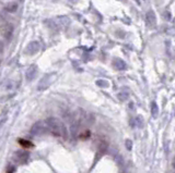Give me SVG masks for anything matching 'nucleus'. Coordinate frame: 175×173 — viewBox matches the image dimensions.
<instances>
[{
	"mask_svg": "<svg viewBox=\"0 0 175 173\" xmlns=\"http://www.w3.org/2000/svg\"><path fill=\"white\" fill-rule=\"evenodd\" d=\"M45 125H46V130L52 135L56 136V137H60V136L66 134V130L64 124L55 118H50L47 121H45Z\"/></svg>",
	"mask_w": 175,
	"mask_h": 173,
	"instance_id": "f257e3e1",
	"label": "nucleus"
},
{
	"mask_svg": "<svg viewBox=\"0 0 175 173\" xmlns=\"http://www.w3.org/2000/svg\"><path fill=\"white\" fill-rule=\"evenodd\" d=\"M146 23H147V25L150 27V29L154 27L155 24H157V18H155V14H154V12H153L152 10H149V11L147 12V14H146Z\"/></svg>",
	"mask_w": 175,
	"mask_h": 173,
	"instance_id": "f03ea898",
	"label": "nucleus"
},
{
	"mask_svg": "<svg viewBox=\"0 0 175 173\" xmlns=\"http://www.w3.org/2000/svg\"><path fill=\"white\" fill-rule=\"evenodd\" d=\"M38 50H40V44H38L37 42H30L26 47V52L30 53V55H34V53H36Z\"/></svg>",
	"mask_w": 175,
	"mask_h": 173,
	"instance_id": "7ed1b4c3",
	"label": "nucleus"
},
{
	"mask_svg": "<svg viewBox=\"0 0 175 173\" xmlns=\"http://www.w3.org/2000/svg\"><path fill=\"white\" fill-rule=\"evenodd\" d=\"M35 74H36V67L35 65H32V67L29 68V70L26 71V78L27 81H31L35 78Z\"/></svg>",
	"mask_w": 175,
	"mask_h": 173,
	"instance_id": "20e7f679",
	"label": "nucleus"
},
{
	"mask_svg": "<svg viewBox=\"0 0 175 173\" xmlns=\"http://www.w3.org/2000/svg\"><path fill=\"white\" fill-rule=\"evenodd\" d=\"M12 33H13V27H12V25L7 24L5 26V29H3V35H5V37L9 39V38L11 37Z\"/></svg>",
	"mask_w": 175,
	"mask_h": 173,
	"instance_id": "39448f33",
	"label": "nucleus"
},
{
	"mask_svg": "<svg viewBox=\"0 0 175 173\" xmlns=\"http://www.w3.org/2000/svg\"><path fill=\"white\" fill-rule=\"evenodd\" d=\"M18 142H19V144L23 147V148H32V147H34L33 143L30 142V140H22V138H20Z\"/></svg>",
	"mask_w": 175,
	"mask_h": 173,
	"instance_id": "423d86ee",
	"label": "nucleus"
},
{
	"mask_svg": "<svg viewBox=\"0 0 175 173\" xmlns=\"http://www.w3.org/2000/svg\"><path fill=\"white\" fill-rule=\"evenodd\" d=\"M17 9H18V3H17L16 1H12V2H10L9 5L6 7V10H7L8 12H16Z\"/></svg>",
	"mask_w": 175,
	"mask_h": 173,
	"instance_id": "0eeeda50",
	"label": "nucleus"
},
{
	"mask_svg": "<svg viewBox=\"0 0 175 173\" xmlns=\"http://www.w3.org/2000/svg\"><path fill=\"white\" fill-rule=\"evenodd\" d=\"M48 25H50V29H52L53 31H55V32H56V31H58V29H59V25L57 24V23L55 22L54 20H50V21H48Z\"/></svg>",
	"mask_w": 175,
	"mask_h": 173,
	"instance_id": "6e6552de",
	"label": "nucleus"
},
{
	"mask_svg": "<svg viewBox=\"0 0 175 173\" xmlns=\"http://www.w3.org/2000/svg\"><path fill=\"white\" fill-rule=\"evenodd\" d=\"M114 65L118 68V69H124V68H125V62L119 60V59H116V60L114 61Z\"/></svg>",
	"mask_w": 175,
	"mask_h": 173,
	"instance_id": "1a4fd4ad",
	"label": "nucleus"
},
{
	"mask_svg": "<svg viewBox=\"0 0 175 173\" xmlns=\"http://www.w3.org/2000/svg\"><path fill=\"white\" fill-rule=\"evenodd\" d=\"M144 1H146V2H148V1H149V0H144Z\"/></svg>",
	"mask_w": 175,
	"mask_h": 173,
	"instance_id": "9d476101",
	"label": "nucleus"
}]
</instances>
